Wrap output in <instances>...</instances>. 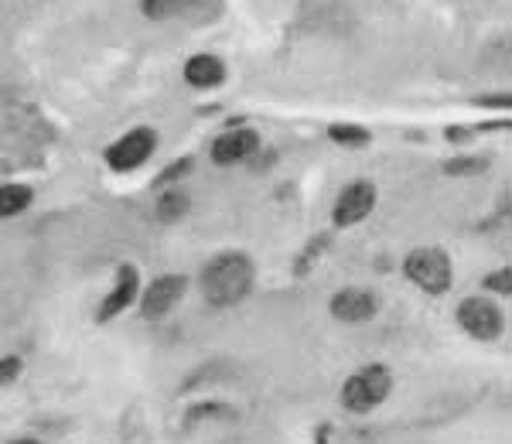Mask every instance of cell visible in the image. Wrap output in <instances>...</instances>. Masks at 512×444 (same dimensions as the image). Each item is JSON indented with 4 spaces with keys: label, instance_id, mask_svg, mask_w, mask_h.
Masks as SVG:
<instances>
[{
    "label": "cell",
    "instance_id": "cell-6",
    "mask_svg": "<svg viewBox=\"0 0 512 444\" xmlns=\"http://www.w3.org/2000/svg\"><path fill=\"white\" fill-rule=\"evenodd\" d=\"M376 209V185L373 182H352L338 192L335 202V226H355Z\"/></svg>",
    "mask_w": 512,
    "mask_h": 444
},
{
    "label": "cell",
    "instance_id": "cell-7",
    "mask_svg": "<svg viewBox=\"0 0 512 444\" xmlns=\"http://www.w3.org/2000/svg\"><path fill=\"white\" fill-rule=\"evenodd\" d=\"M185 291H188L185 274H164L144 291V298H140V311H144V318H164L181 301V294Z\"/></svg>",
    "mask_w": 512,
    "mask_h": 444
},
{
    "label": "cell",
    "instance_id": "cell-16",
    "mask_svg": "<svg viewBox=\"0 0 512 444\" xmlns=\"http://www.w3.org/2000/svg\"><path fill=\"white\" fill-rule=\"evenodd\" d=\"M485 291H495V294H512V270L502 267V270H492L489 277H485Z\"/></svg>",
    "mask_w": 512,
    "mask_h": 444
},
{
    "label": "cell",
    "instance_id": "cell-13",
    "mask_svg": "<svg viewBox=\"0 0 512 444\" xmlns=\"http://www.w3.org/2000/svg\"><path fill=\"white\" fill-rule=\"evenodd\" d=\"M31 205L28 185H0V219H11Z\"/></svg>",
    "mask_w": 512,
    "mask_h": 444
},
{
    "label": "cell",
    "instance_id": "cell-17",
    "mask_svg": "<svg viewBox=\"0 0 512 444\" xmlns=\"http://www.w3.org/2000/svg\"><path fill=\"white\" fill-rule=\"evenodd\" d=\"M192 158H178L175 164H168V171H161V178H158V185H171V182H178V178H185V175H192Z\"/></svg>",
    "mask_w": 512,
    "mask_h": 444
},
{
    "label": "cell",
    "instance_id": "cell-11",
    "mask_svg": "<svg viewBox=\"0 0 512 444\" xmlns=\"http://www.w3.org/2000/svg\"><path fill=\"white\" fill-rule=\"evenodd\" d=\"M226 79V65H222L219 55H192L185 62V82L195 89H216Z\"/></svg>",
    "mask_w": 512,
    "mask_h": 444
},
{
    "label": "cell",
    "instance_id": "cell-3",
    "mask_svg": "<svg viewBox=\"0 0 512 444\" xmlns=\"http://www.w3.org/2000/svg\"><path fill=\"white\" fill-rule=\"evenodd\" d=\"M403 274H407L420 291L444 294L451 287V260L441 246H417V250L403 260Z\"/></svg>",
    "mask_w": 512,
    "mask_h": 444
},
{
    "label": "cell",
    "instance_id": "cell-10",
    "mask_svg": "<svg viewBox=\"0 0 512 444\" xmlns=\"http://www.w3.org/2000/svg\"><path fill=\"white\" fill-rule=\"evenodd\" d=\"M137 291H140V274H137V267H120L117 270V284H113V291L106 294L103 304H99V322H110V318H117L123 315V311L130 308V304L137 301Z\"/></svg>",
    "mask_w": 512,
    "mask_h": 444
},
{
    "label": "cell",
    "instance_id": "cell-8",
    "mask_svg": "<svg viewBox=\"0 0 512 444\" xmlns=\"http://www.w3.org/2000/svg\"><path fill=\"white\" fill-rule=\"evenodd\" d=\"M376 311H379V298L373 291H366V287H342L332 298V315L345 325L369 322Z\"/></svg>",
    "mask_w": 512,
    "mask_h": 444
},
{
    "label": "cell",
    "instance_id": "cell-1",
    "mask_svg": "<svg viewBox=\"0 0 512 444\" xmlns=\"http://www.w3.org/2000/svg\"><path fill=\"white\" fill-rule=\"evenodd\" d=\"M253 281H256L253 260L236 250L212 257L202 270L205 301L216 304V308H233V304H239L253 291Z\"/></svg>",
    "mask_w": 512,
    "mask_h": 444
},
{
    "label": "cell",
    "instance_id": "cell-2",
    "mask_svg": "<svg viewBox=\"0 0 512 444\" xmlns=\"http://www.w3.org/2000/svg\"><path fill=\"white\" fill-rule=\"evenodd\" d=\"M393 390V376L386 366H366L359 373H352L342 386V407L352 414H369L390 397Z\"/></svg>",
    "mask_w": 512,
    "mask_h": 444
},
{
    "label": "cell",
    "instance_id": "cell-21",
    "mask_svg": "<svg viewBox=\"0 0 512 444\" xmlns=\"http://www.w3.org/2000/svg\"><path fill=\"white\" fill-rule=\"evenodd\" d=\"M11 444H41V441H35V438H18V441H11Z\"/></svg>",
    "mask_w": 512,
    "mask_h": 444
},
{
    "label": "cell",
    "instance_id": "cell-9",
    "mask_svg": "<svg viewBox=\"0 0 512 444\" xmlns=\"http://www.w3.org/2000/svg\"><path fill=\"white\" fill-rule=\"evenodd\" d=\"M256 151H260V134L250 127H236L216 137V144H212V161L239 164V161H250Z\"/></svg>",
    "mask_w": 512,
    "mask_h": 444
},
{
    "label": "cell",
    "instance_id": "cell-18",
    "mask_svg": "<svg viewBox=\"0 0 512 444\" xmlns=\"http://www.w3.org/2000/svg\"><path fill=\"white\" fill-rule=\"evenodd\" d=\"M482 168H489L485 158H458V161H448V175H478Z\"/></svg>",
    "mask_w": 512,
    "mask_h": 444
},
{
    "label": "cell",
    "instance_id": "cell-12",
    "mask_svg": "<svg viewBox=\"0 0 512 444\" xmlns=\"http://www.w3.org/2000/svg\"><path fill=\"white\" fill-rule=\"evenodd\" d=\"M202 4L205 0H140V11L151 21H168V18H178V14L195 11V7H202Z\"/></svg>",
    "mask_w": 512,
    "mask_h": 444
},
{
    "label": "cell",
    "instance_id": "cell-15",
    "mask_svg": "<svg viewBox=\"0 0 512 444\" xmlns=\"http://www.w3.org/2000/svg\"><path fill=\"white\" fill-rule=\"evenodd\" d=\"M328 137H332L338 147H366L369 144V130L359 127V123H335V127H328Z\"/></svg>",
    "mask_w": 512,
    "mask_h": 444
},
{
    "label": "cell",
    "instance_id": "cell-4",
    "mask_svg": "<svg viewBox=\"0 0 512 444\" xmlns=\"http://www.w3.org/2000/svg\"><path fill=\"white\" fill-rule=\"evenodd\" d=\"M154 144H158V134L151 127H134L120 141H113V147L106 151V164L113 171H120V175L123 171H134L154 154Z\"/></svg>",
    "mask_w": 512,
    "mask_h": 444
},
{
    "label": "cell",
    "instance_id": "cell-19",
    "mask_svg": "<svg viewBox=\"0 0 512 444\" xmlns=\"http://www.w3.org/2000/svg\"><path fill=\"white\" fill-rule=\"evenodd\" d=\"M21 376V359L18 356H4L0 359V386L14 383Z\"/></svg>",
    "mask_w": 512,
    "mask_h": 444
},
{
    "label": "cell",
    "instance_id": "cell-5",
    "mask_svg": "<svg viewBox=\"0 0 512 444\" xmlns=\"http://www.w3.org/2000/svg\"><path fill=\"white\" fill-rule=\"evenodd\" d=\"M458 322L468 335H472V339H482V342L499 339L502 328H506V318H502L499 304H492L489 298H465L461 301Z\"/></svg>",
    "mask_w": 512,
    "mask_h": 444
},
{
    "label": "cell",
    "instance_id": "cell-20",
    "mask_svg": "<svg viewBox=\"0 0 512 444\" xmlns=\"http://www.w3.org/2000/svg\"><path fill=\"white\" fill-rule=\"evenodd\" d=\"M478 106H485V110H502V113H506L509 110V96H482V100H478Z\"/></svg>",
    "mask_w": 512,
    "mask_h": 444
},
{
    "label": "cell",
    "instance_id": "cell-14",
    "mask_svg": "<svg viewBox=\"0 0 512 444\" xmlns=\"http://www.w3.org/2000/svg\"><path fill=\"white\" fill-rule=\"evenodd\" d=\"M188 209H192V199H188L181 188H171V192H164L161 202H158V216L164 222H178Z\"/></svg>",
    "mask_w": 512,
    "mask_h": 444
}]
</instances>
